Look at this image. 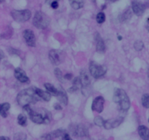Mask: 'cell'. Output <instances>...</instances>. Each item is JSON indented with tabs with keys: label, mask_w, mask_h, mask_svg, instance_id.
Listing matches in <instances>:
<instances>
[{
	"label": "cell",
	"mask_w": 149,
	"mask_h": 140,
	"mask_svg": "<svg viewBox=\"0 0 149 140\" xmlns=\"http://www.w3.org/2000/svg\"><path fill=\"white\" fill-rule=\"evenodd\" d=\"M24 109L29 114L30 119L37 124H49L52 120L51 113L45 108L32 109L30 104L23 106Z\"/></svg>",
	"instance_id": "1"
},
{
	"label": "cell",
	"mask_w": 149,
	"mask_h": 140,
	"mask_svg": "<svg viewBox=\"0 0 149 140\" xmlns=\"http://www.w3.org/2000/svg\"><path fill=\"white\" fill-rule=\"evenodd\" d=\"M41 98L36 93L35 88L24 89L21 90L17 96V103L23 107L31 104L36 103Z\"/></svg>",
	"instance_id": "2"
},
{
	"label": "cell",
	"mask_w": 149,
	"mask_h": 140,
	"mask_svg": "<svg viewBox=\"0 0 149 140\" xmlns=\"http://www.w3.org/2000/svg\"><path fill=\"white\" fill-rule=\"evenodd\" d=\"M113 100L115 103L118 104L122 112H127L130 107V101L127 94L123 89H116L113 94Z\"/></svg>",
	"instance_id": "3"
},
{
	"label": "cell",
	"mask_w": 149,
	"mask_h": 140,
	"mask_svg": "<svg viewBox=\"0 0 149 140\" xmlns=\"http://www.w3.org/2000/svg\"><path fill=\"white\" fill-rule=\"evenodd\" d=\"M50 19L45 13L42 11H37L35 13L33 19V24L35 27L39 29H45L49 26Z\"/></svg>",
	"instance_id": "4"
},
{
	"label": "cell",
	"mask_w": 149,
	"mask_h": 140,
	"mask_svg": "<svg viewBox=\"0 0 149 140\" xmlns=\"http://www.w3.org/2000/svg\"><path fill=\"white\" fill-rule=\"evenodd\" d=\"M107 69L105 66L100 65L95 61H92L90 64V72L94 78L98 79L105 75Z\"/></svg>",
	"instance_id": "5"
},
{
	"label": "cell",
	"mask_w": 149,
	"mask_h": 140,
	"mask_svg": "<svg viewBox=\"0 0 149 140\" xmlns=\"http://www.w3.org/2000/svg\"><path fill=\"white\" fill-rule=\"evenodd\" d=\"M65 58V52L61 50L53 49L49 52V58L53 65H59L62 64Z\"/></svg>",
	"instance_id": "6"
},
{
	"label": "cell",
	"mask_w": 149,
	"mask_h": 140,
	"mask_svg": "<svg viewBox=\"0 0 149 140\" xmlns=\"http://www.w3.org/2000/svg\"><path fill=\"white\" fill-rule=\"evenodd\" d=\"M11 15L15 21L23 23L30 19L31 16V13L29 10H13L11 12Z\"/></svg>",
	"instance_id": "7"
},
{
	"label": "cell",
	"mask_w": 149,
	"mask_h": 140,
	"mask_svg": "<svg viewBox=\"0 0 149 140\" xmlns=\"http://www.w3.org/2000/svg\"><path fill=\"white\" fill-rule=\"evenodd\" d=\"M71 134L76 137H84L88 136V128L82 124L71 125L69 128Z\"/></svg>",
	"instance_id": "8"
},
{
	"label": "cell",
	"mask_w": 149,
	"mask_h": 140,
	"mask_svg": "<svg viewBox=\"0 0 149 140\" xmlns=\"http://www.w3.org/2000/svg\"><path fill=\"white\" fill-rule=\"evenodd\" d=\"M47 139H71L69 134L65 131V130H55L52 132L49 133L45 137Z\"/></svg>",
	"instance_id": "9"
},
{
	"label": "cell",
	"mask_w": 149,
	"mask_h": 140,
	"mask_svg": "<svg viewBox=\"0 0 149 140\" xmlns=\"http://www.w3.org/2000/svg\"><path fill=\"white\" fill-rule=\"evenodd\" d=\"M105 99L103 96H97L95 99L93 100V104H92V109L95 112H97L98 113L103 112L104 109Z\"/></svg>",
	"instance_id": "10"
},
{
	"label": "cell",
	"mask_w": 149,
	"mask_h": 140,
	"mask_svg": "<svg viewBox=\"0 0 149 140\" xmlns=\"http://www.w3.org/2000/svg\"><path fill=\"white\" fill-rule=\"evenodd\" d=\"M123 117H118L117 118H113V119H109L107 120H105L103 127L106 129H111V128H114L119 126L122 122H123Z\"/></svg>",
	"instance_id": "11"
},
{
	"label": "cell",
	"mask_w": 149,
	"mask_h": 140,
	"mask_svg": "<svg viewBox=\"0 0 149 140\" xmlns=\"http://www.w3.org/2000/svg\"><path fill=\"white\" fill-rule=\"evenodd\" d=\"M23 38L26 41V44L30 47L36 46V38H35L34 34L30 29H26L23 32Z\"/></svg>",
	"instance_id": "12"
},
{
	"label": "cell",
	"mask_w": 149,
	"mask_h": 140,
	"mask_svg": "<svg viewBox=\"0 0 149 140\" xmlns=\"http://www.w3.org/2000/svg\"><path fill=\"white\" fill-rule=\"evenodd\" d=\"M132 9L133 13L136 15L141 16L146 9V4H143L141 1H134L132 3Z\"/></svg>",
	"instance_id": "13"
},
{
	"label": "cell",
	"mask_w": 149,
	"mask_h": 140,
	"mask_svg": "<svg viewBox=\"0 0 149 140\" xmlns=\"http://www.w3.org/2000/svg\"><path fill=\"white\" fill-rule=\"evenodd\" d=\"M95 39L96 42V50L100 53H103L106 51V45L103 39H102L100 34L95 33Z\"/></svg>",
	"instance_id": "14"
},
{
	"label": "cell",
	"mask_w": 149,
	"mask_h": 140,
	"mask_svg": "<svg viewBox=\"0 0 149 140\" xmlns=\"http://www.w3.org/2000/svg\"><path fill=\"white\" fill-rule=\"evenodd\" d=\"M14 74L15 78L20 83H27L29 82V78L26 75V72L20 68H16L15 70Z\"/></svg>",
	"instance_id": "15"
},
{
	"label": "cell",
	"mask_w": 149,
	"mask_h": 140,
	"mask_svg": "<svg viewBox=\"0 0 149 140\" xmlns=\"http://www.w3.org/2000/svg\"><path fill=\"white\" fill-rule=\"evenodd\" d=\"M80 80H81V85L83 88H86L90 85L91 83V79H90V75L88 72L86 70H82L80 73Z\"/></svg>",
	"instance_id": "16"
},
{
	"label": "cell",
	"mask_w": 149,
	"mask_h": 140,
	"mask_svg": "<svg viewBox=\"0 0 149 140\" xmlns=\"http://www.w3.org/2000/svg\"><path fill=\"white\" fill-rule=\"evenodd\" d=\"M57 97H58V99L59 100L60 103L65 105V106L68 104V96H67L65 90L61 88V86L59 89V93L57 96Z\"/></svg>",
	"instance_id": "17"
},
{
	"label": "cell",
	"mask_w": 149,
	"mask_h": 140,
	"mask_svg": "<svg viewBox=\"0 0 149 140\" xmlns=\"http://www.w3.org/2000/svg\"><path fill=\"white\" fill-rule=\"evenodd\" d=\"M138 134L143 139L149 140V129L145 125H140L138 127Z\"/></svg>",
	"instance_id": "18"
},
{
	"label": "cell",
	"mask_w": 149,
	"mask_h": 140,
	"mask_svg": "<svg viewBox=\"0 0 149 140\" xmlns=\"http://www.w3.org/2000/svg\"><path fill=\"white\" fill-rule=\"evenodd\" d=\"M35 90H36V93L39 95V97L42 99H43L45 102H49L51 99L50 93H49L48 91H45V90H42V89L37 88H35Z\"/></svg>",
	"instance_id": "19"
},
{
	"label": "cell",
	"mask_w": 149,
	"mask_h": 140,
	"mask_svg": "<svg viewBox=\"0 0 149 140\" xmlns=\"http://www.w3.org/2000/svg\"><path fill=\"white\" fill-rule=\"evenodd\" d=\"M132 11L130 9H128L124 13H122L121 15H119V20L121 23H127L132 18Z\"/></svg>",
	"instance_id": "20"
},
{
	"label": "cell",
	"mask_w": 149,
	"mask_h": 140,
	"mask_svg": "<svg viewBox=\"0 0 149 140\" xmlns=\"http://www.w3.org/2000/svg\"><path fill=\"white\" fill-rule=\"evenodd\" d=\"M45 87L47 89V90L49 93H50V94L52 96H57L59 93V89H57L53 85L50 84V83H45Z\"/></svg>",
	"instance_id": "21"
},
{
	"label": "cell",
	"mask_w": 149,
	"mask_h": 140,
	"mask_svg": "<svg viewBox=\"0 0 149 140\" xmlns=\"http://www.w3.org/2000/svg\"><path fill=\"white\" fill-rule=\"evenodd\" d=\"M10 104L9 103H3L1 105V109H0V114L2 118H7L9 114Z\"/></svg>",
	"instance_id": "22"
},
{
	"label": "cell",
	"mask_w": 149,
	"mask_h": 140,
	"mask_svg": "<svg viewBox=\"0 0 149 140\" xmlns=\"http://www.w3.org/2000/svg\"><path fill=\"white\" fill-rule=\"evenodd\" d=\"M69 3L71 7L74 10H79L84 6L83 0H69Z\"/></svg>",
	"instance_id": "23"
},
{
	"label": "cell",
	"mask_w": 149,
	"mask_h": 140,
	"mask_svg": "<svg viewBox=\"0 0 149 140\" xmlns=\"http://www.w3.org/2000/svg\"><path fill=\"white\" fill-rule=\"evenodd\" d=\"M54 73H55V77H57V79H58L60 82H61V83H64V82H65V77H64V76L63 75L62 71H61V69H58V68L55 69Z\"/></svg>",
	"instance_id": "24"
},
{
	"label": "cell",
	"mask_w": 149,
	"mask_h": 140,
	"mask_svg": "<svg viewBox=\"0 0 149 140\" xmlns=\"http://www.w3.org/2000/svg\"><path fill=\"white\" fill-rule=\"evenodd\" d=\"M17 122H18L19 125H22V126H25L27 123V118L24 114H20L17 116Z\"/></svg>",
	"instance_id": "25"
},
{
	"label": "cell",
	"mask_w": 149,
	"mask_h": 140,
	"mask_svg": "<svg viewBox=\"0 0 149 140\" xmlns=\"http://www.w3.org/2000/svg\"><path fill=\"white\" fill-rule=\"evenodd\" d=\"M12 36H13V28L11 27L7 28L5 32L1 34V37L5 38V39H8Z\"/></svg>",
	"instance_id": "26"
},
{
	"label": "cell",
	"mask_w": 149,
	"mask_h": 140,
	"mask_svg": "<svg viewBox=\"0 0 149 140\" xmlns=\"http://www.w3.org/2000/svg\"><path fill=\"white\" fill-rule=\"evenodd\" d=\"M96 20H97V23H100V24L104 23L105 20H106V15L103 13H102V12L97 13V16H96Z\"/></svg>",
	"instance_id": "27"
},
{
	"label": "cell",
	"mask_w": 149,
	"mask_h": 140,
	"mask_svg": "<svg viewBox=\"0 0 149 140\" xmlns=\"http://www.w3.org/2000/svg\"><path fill=\"white\" fill-rule=\"evenodd\" d=\"M142 104L144 107L146 108H149V94H144L142 96Z\"/></svg>",
	"instance_id": "28"
},
{
	"label": "cell",
	"mask_w": 149,
	"mask_h": 140,
	"mask_svg": "<svg viewBox=\"0 0 149 140\" xmlns=\"http://www.w3.org/2000/svg\"><path fill=\"white\" fill-rule=\"evenodd\" d=\"M134 48L137 51H141L143 49L144 44L141 40H137L135 41L134 43Z\"/></svg>",
	"instance_id": "29"
},
{
	"label": "cell",
	"mask_w": 149,
	"mask_h": 140,
	"mask_svg": "<svg viewBox=\"0 0 149 140\" xmlns=\"http://www.w3.org/2000/svg\"><path fill=\"white\" fill-rule=\"evenodd\" d=\"M105 120L103 119V118L100 116H97L95 118L94 120V123L96 125L99 127H102L103 126V124H104Z\"/></svg>",
	"instance_id": "30"
},
{
	"label": "cell",
	"mask_w": 149,
	"mask_h": 140,
	"mask_svg": "<svg viewBox=\"0 0 149 140\" xmlns=\"http://www.w3.org/2000/svg\"><path fill=\"white\" fill-rule=\"evenodd\" d=\"M15 139H26V135L24 133H17L14 136Z\"/></svg>",
	"instance_id": "31"
},
{
	"label": "cell",
	"mask_w": 149,
	"mask_h": 140,
	"mask_svg": "<svg viewBox=\"0 0 149 140\" xmlns=\"http://www.w3.org/2000/svg\"><path fill=\"white\" fill-rule=\"evenodd\" d=\"M50 6L52 9H57L58 7V6H59V4H58V1H53L52 3H51Z\"/></svg>",
	"instance_id": "32"
},
{
	"label": "cell",
	"mask_w": 149,
	"mask_h": 140,
	"mask_svg": "<svg viewBox=\"0 0 149 140\" xmlns=\"http://www.w3.org/2000/svg\"><path fill=\"white\" fill-rule=\"evenodd\" d=\"M64 77H65V80H71V79H72L73 75H72V74H66L65 75H64Z\"/></svg>",
	"instance_id": "33"
},
{
	"label": "cell",
	"mask_w": 149,
	"mask_h": 140,
	"mask_svg": "<svg viewBox=\"0 0 149 140\" xmlns=\"http://www.w3.org/2000/svg\"><path fill=\"white\" fill-rule=\"evenodd\" d=\"M54 108H55L56 110H61V109H62V106H61V104H55Z\"/></svg>",
	"instance_id": "34"
},
{
	"label": "cell",
	"mask_w": 149,
	"mask_h": 140,
	"mask_svg": "<svg viewBox=\"0 0 149 140\" xmlns=\"http://www.w3.org/2000/svg\"><path fill=\"white\" fill-rule=\"evenodd\" d=\"M59 1V0H46V1H45V2L47 3V4H49V5H50L51 4V3H52L53 2V1Z\"/></svg>",
	"instance_id": "35"
},
{
	"label": "cell",
	"mask_w": 149,
	"mask_h": 140,
	"mask_svg": "<svg viewBox=\"0 0 149 140\" xmlns=\"http://www.w3.org/2000/svg\"><path fill=\"white\" fill-rule=\"evenodd\" d=\"M146 29H148V31L149 32V18L147 19L146 23Z\"/></svg>",
	"instance_id": "36"
},
{
	"label": "cell",
	"mask_w": 149,
	"mask_h": 140,
	"mask_svg": "<svg viewBox=\"0 0 149 140\" xmlns=\"http://www.w3.org/2000/svg\"><path fill=\"white\" fill-rule=\"evenodd\" d=\"M0 139H7V140H9L10 139V138L9 137H6V136H1L0 137Z\"/></svg>",
	"instance_id": "37"
},
{
	"label": "cell",
	"mask_w": 149,
	"mask_h": 140,
	"mask_svg": "<svg viewBox=\"0 0 149 140\" xmlns=\"http://www.w3.org/2000/svg\"><path fill=\"white\" fill-rule=\"evenodd\" d=\"M0 53H1V58H4V53H3V51L2 50H0Z\"/></svg>",
	"instance_id": "38"
},
{
	"label": "cell",
	"mask_w": 149,
	"mask_h": 140,
	"mask_svg": "<svg viewBox=\"0 0 149 140\" xmlns=\"http://www.w3.org/2000/svg\"><path fill=\"white\" fill-rule=\"evenodd\" d=\"M118 39H119V40H122V36H118Z\"/></svg>",
	"instance_id": "39"
},
{
	"label": "cell",
	"mask_w": 149,
	"mask_h": 140,
	"mask_svg": "<svg viewBox=\"0 0 149 140\" xmlns=\"http://www.w3.org/2000/svg\"><path fill=\"white\" fill-rule=\"evenodd\" d=\"M110 1H113V2H114V1H118V0H110Z\"/></svg>",
	"instance_id": "40"
},
{
	"label": "cell",
	"mask_w": 149,
	"mask_h": 140,
	"mask_svg": "<svg viewBox=\"0 0 149 140\" xmlns=\"http://www.w3.org/2000/svg\"><path fill=\"white\" fill-rule=\"evenodd\" d=\"M148 77H149V69H148Z\"/></svg>",
	"instance_id": "41"
},
{
	"label": "cell",
	"mask_w": 149,
	"mask_h": 140,
	"mask_svg": "<svg viewBox=\"0 0 149 140\" xmlns=\"http://www.w3.org/2000/svg\"><path fill=\"white\" fill-rule=\"evenodd\" d=\"M93 1H94V2H95V0H92Z\"/></svg>",
	"instance_id": "42"
},
{
	"label": "cell",
	"mask_w": 149,
	"mask_h": 140,
	"mask_svg": "<svg viewBox=\"0 0 149 140\" xmlns=\"http://www.w3.org/2000/svg\"><path fill=\"white\" fill-rule=\"evenodd\" d=\"M3 1H4V0H1V2L2 3V2H3Z\"/></svg>",
	"instance_id": "43"
},
{
	"label": "cell",
	"mask_w": 149,
	"mask_h": 140,
	"mask_svg": "<svg viewBox=\"0 0 149 140\" xmlns=\"http://www.w3.org/2000/svg\"><path fill=\"white\" fill-rule=\"evenodd\" d=\"M148 121H149V120H148Z\"/></svg>",
	"instance_id": "44"
}]
</instances>
